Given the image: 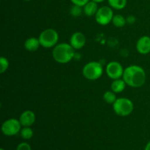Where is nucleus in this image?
Returning <instances> with one entry per match:
<instances>
[{"label":"nucleus","instance_id":"nucleus-21","mask_svg":"<svg viewBox=\"0 0 150 150\" xmlns=\"http://www.w3.org/2000/svg\"><path fill=\"white\" fill-rule=\"evenodd\" d=\"M16 150H32L31 146L29 144L26 143V142H23L18 145Z\"/></svg>","mask_w":150,"mask_h":150},{"label":"nucleus","instance_id":"nucleus-20","mask_svg":"<svg viewBox=\"0 0 150 150\" xmlns=\"http://www.w3.org/2000/svg\"><path fill=\"white\" fill-rule=\"evenodd\" d=\"M81 7H80V6L73 4V6H72V7L70 8V14L74 17H79L81 16Z\"/></svg>","mask_w":150,"mask_h":150},{"label":"nucleus","instance_id":"nucleus-2","mask_svg":"<svg viewBox=\"0 0 150 150\" xmlns=\"http://www.w3.org/2000/svg\"><path fill=\"white\" fill-rule=\"evenodd\" d=\"M74 48L68 43H59L54 47L52 51L53 58L57 62L66 64L74 57Z\"/></svg>","mask_w":150,"mask_h":150},{"label":"nucleus","instance_id":"nucleus-16","mask_svg":"<svg viewBox=\"0 0 150 150\" xmlns=\"http://www.w3.org/2000/svg\"><path fill=\"white\" fill-rule=\"evenodd\" d=\"M112 23L114 24V26H115L116 27H122L125 25L126 23V19L123 17L122 15L120 14H117L114 15V17L112 19Z\"/></svg>","mask_w":150,"mask_h":150},{"label":"nucleus","instance_id":"nucleus-26","mask_svg":"<svg viewBox=\"0 0 150 150\" xmlns=\"http://www.w3.org/2000/svg\"><path fill=\"white\" fill-rule=\"evenodd\" d=\"M26 1H32V0H26Z\"/></svg>","mask_w":150,"mask_h":150},{"label":"nucleus","instance_id":"nucleus-5","mask_svg":"<svg viewBox=\"0 0 150 150\" xmlns=\"http://www.w3.org/2000/svg\"><path fill=\"white\" fill-rule=\"evenodd\" d=\"M38 39L42 47L45 48H53L57 45L59 34L54 29H47L41 32Z\"/></svg>","mask_w":150,"mask_h":150},{"label":"nucleus","instance_id":"nucleus-10","mask_svg":"<svg viewBox=\"0 0 150 150\" xmlns=\"http://www.w3.org/2000/svg\"><path fill=\"white\" fill-rule=\"evenodd\" d=\"M35 120H36V116L35 113L31 110L24 111L19 117V121L23 127H30L35 122Z\"/></svg>","mask_w":150,"mask_h":150},{"label":"nucleus","instance_id":"nucleus-14","mask_svg":"<svg viewBox=\"0 0 150 150\" xmlns=\"http://www.w3.org/2000/svg\"><path fill=\"white\" fill-rule=\"evenodd\" d=\"M126 85L127 84L123 79H116V80L113 81V82L111 83V89L116 94L120 93L125 90Z\"/></svg>","mask_w":150,"mask_h":150},{"label":"nucleus","instance_id":"nucleus-4","mask_svg":"<svg viewBox=\"0 0 150 150\" xmlns=\"http://www.w3.org/2000/svg\"><path fill=\"white\" fill-rule=\"evenodd\" d=\"M134 105L130 100L125 98H117L113 104V109L114 112L120 117H127L130 115L133 111Z\"/></svg>","mask_w":150,"mask_h":150},{"label":"nucleus","instance_id":"nucleus-8","mask_svg":"<svg viewBox=\"0 0 150 150\" xmlns=\"http://www.w3.org/2000/svg\"><path fill=\"white\" fill-rule=\"evenodd\" d=\"M124 70L125 69H123L122 65L120 62L116 61L110 62L107 64L106 68H105L107 76L113 80L119 79L122 77Z\"/></svg>","mask_w":150,"mask_h":150},{"label":"nucleus","instance_id":"nucleus-11","mask_svg":"<svg viewBox=\"0 0 150 150\" xmlns=\"http://www.w3.org/2000/svg\"><path fill=\"white\" fill-rule=\"evenodd\" d=\"M136 49L141 54L150 53V37L143 36L139 38L136 43Z\"/></svg>","mask_w":150,"mask_h":150},{"label":"nucleus","instance_id":"nucleus-22","mask_svg":"<svg viewBox=\"0 0 150 150\" xmlns=\"http://www.w3.org/2000/svg\"><path fill=\"white\" fill-rule=\"evenodd\" d=\"M73 4L75 5L80 6V7H83L85 4H87L89 0H70Z\"/></svg>","mask_w":150,"mask_h":150},{"label":"nucleus","instance_id":"nucleus-19","mask_svg":"<svg viewBox=\"0 0 150 150\" xmlns=\"http://www.w3.org/2000/svg\"><path fill=\"white\" fill-rule=\"evenodd\" d=\"M9 67V62L7 58L1 57L0 58V73H4Z\"/></svg>","mask_w":150,"mask_h":150},{"label":"nucleus","instance_id":"nucleus-12","mask_svg":"<svg viewBox=\"0 0 150 150\" xmlns=\"http://www.w3.org/2000/svg\"><path fill=\"white\" fill-rule=\"evenodd\" d=\"M40 46V42L38 38H29L25 41L24 47L27 51L33 52L36 51Z\"/></svg>","mask_w":150,"mask_h":150},{"label":"nucleus","instance_id":"nucleus-15","mask_svg":"<svg viewBox=\"0 0 150 150\" xmlns=\"http://www.w3.org/2000/svg\"><path fill=\"white\" fill-rule=\"evenodd\" d=\"M110 7L115 10H122L127 4V0H108Z\"/></svg>","mask_w":150,"mask_h":150},{"label":"nucleus","instance_id":"nucleus-24","mask_svg":"<svg viewBox=\"0 0 150 150\" xmlns=\"http://www.w3.org/2000/svg\"><path fill=\"white\" fill-rule=\"evenodd\" d=\"M92 1H95V2L97 3H100V2H103V1H104L105 0H92Z\"/></svg>","mask_w":150,"mask_h":150},{"label":"nucleus","instance_id":"nucleus-13","mask_svg":"<svg viewBox=\"0 0 150 150\" xmlns=\"http://www.w3.org/2000/svg\"><path fill=\"white\" fill-rule=\"evenodd\" d=\"M98 9L99 8L98 7V3L94 1H89L87 4L83 6V12H84V14L86 16H89V17L92 16H95V14L98 12Z\"/></svg>","mask_w":150,"mask_h":150},{"label":"nucleus","instance_id":"nucleus-23","mask_svg":"<svg viewBox=\"0 0 150 150\" xmlns=\"http://www.w3.org/2000/svg\"><path fill=\"white\" fill-rule=\"evenodd\" d=\"M144 150H150V142H148L147 144L146 145Z\"/></svg>","mask_w":150,"mask_h":150},{"label":"nucleus","instance_id":"nucleus-9","mask_svg":"<svg viewBox=\"0 0 150 150\" xmlns=\"http://www.w3.org/2000/svg\"><path fill=\"white\" fill-rule=\"evenodd\" d=\"M70 44L74 49H81L86 44V37L82 32H75L70 37Z\"/></svg>","mask_w":150,"mask_h":150},{"label":"nucleus","instance_id":"nucleus-1","mask_svg":"<svg viewBox=\"0 0 150 150\" xmlns=\"http://www.w3.org/2000/svg\"><path fill=\"white\" fill-rule=\"evenodd\" d=\"M122 78L126 84L129 86L139 88L145 83L146 76L144 70L142 67L130 65L124 70Z\"/></svg>","mask_w":150,"mask_h":150},{"label":"nucleus","instance_id":"nucleus-17","mask_svg":"<svg viewBox=\"0 0 150 150\" xmlns=\"http://www.w3.org/2000/svg\"><path fill=\"white\" fill-rule=\"evenodd\" d=\"M103 100L108 104H114L117 100L115 92L111 91H107L103 94Z\"/></svg>","mask_w":150,"mask_h":150},{"label":"nucleus","instance_id":"nucleus-6","mask_svg":"<svg viewBox=\"0 0 150 150\" xmlns=\"http://www.w3.org/2000/svg\"><path fill=\"white\" fill-rule=\"evenodd\" d=\"M114 16V13L111 7L108 6H103L98 9L95 14V20L100 25L105 26L112 21Z\"/></svg>","mask_w":150,"mask_h":150},{"label":"nucleus","instance_id":"nucleus-3","mask_svg":"<svg viewBox=\"0 0 150 150\" xmlns=\"http://www.w3.org/2000/svg\"><path fill=\"white\" fill-rule=\"evenodd\" d=\"M82 73L86 79L95 81L100 79L103 73V67L98 62H90L85 64Z\"/></svg>","mask_w":150,"mask_h":150},{"label":"nucleus","instance_id":"nucleus-18","mask_svg":"<svg viewBox=\"0 0 150 150\" xmlns=\"http://www.w3.org/2000/svg\"><path fill=\"white\" fill-rule=\"evenodd\" d=\"M33 135L34 132L30 127H24L21 130V136L23 139L28 140V139H32Z\"/></svg>","mask_w":150,"mask_h":150},{"label":"nucleus","instance_id":"nucleus-25","mask_svg":"<svg viewBox=\"0 0 150 150\" xmlns=\"http://www.w3.org/2000/svg\"><path fill=\"white\" fill-rule=\"evenodd\" d=\"M0 150H4V149H2V148H1V149H0Z\"/></svg>","mask_w":150,"mask_h":150},{"label":"nucleus","instance_id":"nucleus-7","mask_svg":"<svg viewBox=\"0 0 150 150\" xmlns=\"http://www.w3.org/2000/svg\"><path fill=\"white\" fill-rule=\"evenodd\" d=\"M21 124L19 120L9 119L3 122L1 125V132L3 134L7 136H15L21 130Z\"/></svg>","mask_w":150,"mask_h":150}]
</instances>
